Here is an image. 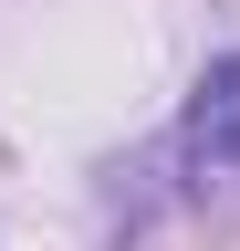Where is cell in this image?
Returning a JSON list of instances; mask_svg holds the SVG:
<instances>
[{
	"mask_svg": "<svg viewBox=\"0 0 240 251\" xmlns=\"http://www.w3.org/2000/svg\"><path fill=\"white\" fill-rule=\"evenodd\" d=\"M177 188L198 209H240V52L209 63L177 115Z\"/></svg>",
	"mask_w": 240,
	"mask_h": 251,
	"instance_id": "cell-1",
	"label": "cell"
}]
</instances>
